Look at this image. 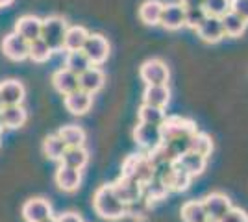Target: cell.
I'll use <instances>...</instances> for the list:
<instances>
[{
	"label": "cell",
	"mask_w": 248,
	"mask_h": 222,
	"mask_svg": "<svg viewBox=\"0 0 248 222\" xmlns=\"http://www.w3.org/2000/svg\"><path fill=\"white\" fill-rule=\"evenodd\" d=\"M65 148H67V145L63 143V139L58 133H52L43 141V154L52 161H62Z\"/></svg>",
	"instance_id": "32"
},
{
	"label": "cell",
	"mask_w": 248,
	"mask_h": 222,
	"mask_svg": "<svg viewBox=\"0 0 248 222\" xmlns=\"http://www.w3.org/2000/svg\"><path fill=\"white\" fill-rule=\"evenodd\" d=\"M93 209L104 221H123L126 204L119 200L111 183H104L93 192Z\"/></svg>",
	"instance_id": "1"
},
{
	"label": "cell",
	"mask_w": 248,
	"mask_h": 222,
	"mask_svg": "<svg viewBox=\"0 0 248 222\" xmlns=\"http://www.w3.org/2000/svg\"><path fill=\"white\" fill-rule=\"evenodd\" d=\"M137 117L139 122L143 124H154V126H161V122L165 120V109L163 107L148 106V104H141V107L137 109Z\"/></svg>",
	"instance_id": "31"
},
{
	"label": "cell",
	"mask_w": 248,
	"mask_h": 222,
	"mask_svg": "<svg viewBox=\"0 0 248 222\" xmlns=\"http://www.w3.org/2000/svg\"><path fill=\"white\" fill-rule=\"evenodd\" d=\"M41 26L43 19L35 17V15H22L15 22V32L21 37H24L28 43H31L41 37Z\"/></svg>",
	"instance_id": "18"
},
{
	"label": "cell",
	"mask_w": 248,
	"mask_h": 222,
	"mask_svg": "<svg viewBox=\"0 0 248 222\" xmlns=\"http://www.w3.org/2000/svg\"><path fill=\"white\" fill-rule=\"evenodd\" d=\"M230 10L248 22V0H230Z\"/></svg>",
	"instance_id": "39"
},
{
	"label": "cell",
	"mask_w": 248,
	"mask_h": 222,
	"mask_svg": "<svg viewBox=\"0 0 248 222\" xmlns=\"http://www.w3.org/2000/svg\"><path fill=\"white\" fill-rule=\"evenodd\" d=\"M82 52L87 56V59L91 61V65L100 67L109 58V43L100 33H89L85 43H83Z\"/></svg>",
	"instance_id": "5"
},
{
	"label": "cell",
	"mask_w": 248,
	"mask_h": 222,
	"mask_svg": "<svg viewBox=\"0 0 248 222\" xmlns=\"http://www.w3.org/2000/svg\"><path fill=\"white\" fill-rule=\"evenodd\" d=\"M52 54H54L52 52V48L46 44V43L43 41L41 37L30 43L28 58H30L31 61H35V63H45V61H48V59H50Z\"/></svg>",
	"instance_id": "35"
},
{
	"label": "cell",
	"mask_w": 248,
	"mask_h": 222,
	"mask_svg": "<svg viewBox=\"0 0 248 222\" xmlns=\"http://www.w3.org/2000/svg\"><path fill=\"white\" fill-rule=\"evenodd\" d=\"M170 102V89L169 85H146L143 93V104L165 109Z\"/></svg>",
	"instance_id": "22"
},
{
	"label": "cell",
	"mask_w": 248,
	"mask_h": 222,
	"mask_svg": "<svg viewBox=\"0 0 248 222\" xmlns=\"http://www.w3.org/2000/svg\"><path fill=\"white\" fill-rule=\"evenodd\" d=\"M139 76L146 85H167L170 78V71L161 59H146L139 67Z\"/></svg>",
	"instance_id": "6"
},
{
	"label": "cell",
	"mask_w": 248,
	"mask_h": 222,
	"mask_svg": "<svg viewBox=\"0 0 248 222\" xmlns=\"http://www.w3.org/2000/svg\"><path fill=\"white\" fill-rule=\"evenodd\" d=\"M207 17V13L204 8H191L186 10V26L191 30H197L198 26L204 22V19Z\"/></svg>",
	"instance_id": "37"
},
{
	"label": "cell",
	"mask_w": 248,
	"mask_h": 222,
	"mask_svg": "<svg viewBox=\"0 0 248 222\" xmlns=\"http://www.w3.org/2000/svg\"><path fill=\"white\" fill-rule=\"evenodd\" d=\"M132 137H134V141L139 147L145 148L146 152H150V150H154L155 147H159L161 141H163V139H161V128L154 126V124H143V122H139V124L134 128Z\"/></svg>",
	"instance_id": "9"
},
{
	"label": "cell",
	"mask_w": 248,
	"mask_h": 222,
	"mask_svg": "<svg viewBox=\"0 0 248 222\" xmlns=\"http://www.w3.org/2000/svg\"><path fill=\"white\" fill-rule=\"evenodd\" d=\"M169 192H170L169 187L161 180H157V178H152V180L146 181L145 185H143V198H146L152 206H154L155 202L165 200L167 196H169Z\"/></svg>",
	"instance_id": "29"
},
{
	"label": "cell",
	"mask_w": 248,
	"mask_h": 222,
	"mask_svg": "<svg viewBox=\"0 0 248 222\" xmlns=\"http://www.w3.org/2000/svg\"><path fill=\"white\" fill-rule=\"evenodd\" d=\"M26 89L19 80H4L0 82V102L2 106H19L24 102Z\"/></svg>",
	"instance_id": "15"
},
{
	"label": "cell",
	"mask_w": 248,
	"mask_h": 222,
	"mask_svg": "<svg viewBox=\"0 0 248 222\" xmlns=\"http://www.w3.org/2000/svg\"><path fill=\"white\" fill-rule=\"evenodd\" d=\"M69 28V22L60 15H50L46 19H43L41 26V39L52 48V52H60L63 50V39Z\"/></svg>",
	"instance_id": "3"
},
{
	"label": "cell",
	"mask_w": 248,
	"mask_h": 222,
	"mask_svg": "<svg viewBox=\"0 0 248 222\" xmlns=\"http://www.w3.org/2000/svg\"><path fill=\"white\" fill-rule=\"evenodd\" d=\"M87 35H89V32H87L83 26H69V28H67V33H65V39H63V50H65V52L82 50Z\"/></svg>",
	"instance_id": "26"
},
{
	"label": "cell",
	"mask_w": 248,
	"mask_h": 222,
	"mask_svg": "<svg viewBox=\"0 0 248 222\" xmlns=\"http://www.w3.org/2000/svg\"><path fill=\"white\" fill-rule=\"evenodd\" d=\"M0 118L4 122V130H19L28 120V111L19 106H2L0 107Z\"/></svg>",
	"instance_id": "19"
},
{
	"label": "cell",
	"mask_w": 248,
	"mask_h": 222,
	"mask_svg": "<svg viewBox=\"0 0 248 222\" xmlns=\"http://www.w3.org/2000/svg\"><path fill=\"white\" fill-rule=\"evenodd\" d=\"M28 50H30V43L17 32L8 33L2 39V52L11 61H24L28 58Z\"/></svg>",
	"instance_id": "8"
},
{
	"label": "cell",
	"mask_w": 248,
	"mask_h": 222,
	"mask_svg": "<svg viewBox=\"0 0 248 222\" xmlns=\"http://www.w3.org/2000/svg\"><path fill=\"white\" fill-rule=\"evenodd\" d=\"M220 22H222V30H224V37H241L243 33L247 32L248 22L239 17L237 13L230 10L226 11L222 17H220Z\"/></svg>",
	"instance_id": "23"
},
{
	"label": "cell",
	"mask_w": 248,
	"mask_h": 222,
	"mask_svg": "<svg viewBox=\"0 0 248 222\" xmlns=\"http://www.w3.org/2000/svg\"><path fill=\"white\" fill-rule=\"evenodd\" d=\"M43 222H56V217L52 215V217H48V219H45V221H43Z\"/></svg>",
	"instance_id": "43"
},
{
	"label": "cell",
	"mask_w": 248,
	"mask_h": 222,
	"mask_svg": "<svg viewBox=\"0 0 248 222\" xmlns=\"http://www.w3.org/2000/svg\"><path fill=\"white\" fill-rule=\"evenodd\" d=\"M195 32L198 33V37L204 43H218L224 39V30H222L220 17H213V15H207L204 22Z\"/></svg>",
	"instance_id": "17"
},
{
	"label": "cell",
	"mask_w": 248,
	"mask_h": 222,
	"mask_svg": "<svg viewBox=\"0 0 248 222\" xmlns=\"http://www.w3.org/2000/svg\"><path fill=\"white\" fill-rule=\"evenodd\" d=\"M60 163L67 165V167H73V169L83 170L89 163V152L83 147H67Z\"/></svg>",
	"instance_id": "24"
},
{
	"label": "cell",
	"mask_w": 248,
	"mask_h": 222,
	"mask_svg": "<svg viewBox=\"0 0 248 222\" xmlns=\"http://www.w3.org/2000/svg\"><path fill=\"white\" fill-rule=\"evenodd\" d=\"M202 206H204V209H206L207 221L209 222H220V219L233 207L230 196L224 194V192H218V191L206 194V196L202 198Z\"/></svg>",
	"instance_id": "7"
},
{
	"label": "cell",
	"mask_w": 248,
	"mask_h": 222,
	"mask_svg": "<svg viewBox=\"0 0 248 222\" xmlns=\"http://www.w3.org/2000/svg\"><path fill=\"white\" fill-rule=\"evenodd\" d=\"M159 128H161V139H163L161 143L178 137H193L198 132V126L195 120L180 115L165 117V120L161 122Z\"/></svg>",
	"instance_id": "4"
},
{
	"label": "cell",
	"mask_w": 248,
	"mask_h": 222,
	"mask_svg": "<svg viewBox=\"0 0 248 222\" xmlns=\"http://www.w3.org/2000/svg\"><path fill=\"white\" fill-rule=\"evenodd\" d=\"M121 176H130L145 185L146 181L154 178V167H152L150 159L146 158V154H130L123 161Z\"/></svg>",
	"instance_id": "2"
},
{
	"label": "cell",
	"mask_w": 248,
	"mask_h": 222,
	"mask_svg": "<svg viewBox=\"0 0 248 222\" xmlns=\"http://www.w3.org/2000/svg\"><path fill=\"white\" fill-rule=\"evenodd\" d=\"M0 107H2V102H0Z\"/></svg>",
	"instance_id": "45"
},
{
	"label": "cell",
	"mask_w": 248,
	"mask_h": 222,
	"mask_svg": "<svg viewBox=\"0 0 248 222\" xmlns=\"http://www.w3.org/2000/svg\"><path fill=\"white\" fill-rule=\"evenodd\" d=\"M63 104H65V109L71 115L82 117L87 111H91V107H93V95L91 93H85L82 89H76L73 93L65 95Z\"/></svg>",
	"instance_id": "12"
},
{
	"label": "cell",
	"mask_w": 248,
	"mask_h": 222,
	"mask_svg": "<svg viewBox=\"0 0 248 222\" xmlns=\"http://www.w3.org/2000/svg\"><path fill=\"white\" fill-rule=\"evenodd\" d=\"M220 222H248V213L239 209V207H232L230 211L220 219Z\"/></svg>",
	"instance_id": "38"
},
{
	"label": "cell",
	"mask_w": 248,
	"mask_h": 222,
	"mask_svg": "<svg viewBox=\"0 0 248 222\" xmlns=\"http://www.w3.org/2000/svg\"><path fill=\"white\" fill-rule=\"evenodd\" d=\"M176 165L182 167L186 172H189L193 178H197L200 174H204V170L207 169V158L189 150L184 156H180V158L176 159Z\"/></svg>",
	"instance_id": "21"
},
{
	"label": "cell",
	"mask_w": 248,
	"mask_h": 222,
	"mask_svg": "<svg viewBox=\"0 0 248 222\" xmlns=\"http://www.w3.org/2000/svg\"><path fill=\"white\" fill-rule=\"evenodd\" d=\"M207 222H209V221H207Z\"/></svg>",
	"instance_id": "46"
},
{
	"label": "cell",
	"mask_w": 248,
	"mask_h": 222,
	"mask_svg": "<svg viewBox=\"0 0 248 222\" xmlns=\"http://www.w3.org/2000/svg\"><path fill=\"white\" fill-rule=\"evenodd\" d=\"M159 24L170 32L184 28L186 26V8L182 4H165L163 11H161Z\"/></svg>",
	"instance_id": "14"
},
{
	"label": "cell",
	"mask_w": 248,
	"mask_h": 222,
	"mask_svg": "<svg viewBox=\"0 0 248 222\" xmlns=\"http://www.w3.org/2000/svg\"><path fill=\"white\" fill-rule=\"evenodd\" d=\"M111 187H113L115 194L119 196V200L124 202V204H130V202L143 196V183H139L130 176H119L111 183Z\"/></svg>",
	"instance_id": "11"
},
{
	"label": "cell",
	"mask_w": 248,
	"mask_h": 222,
	"mask_svg": "<svg viewBox=\"0 0 248 222\" xmlns=\"http://www.w3.org/2000/svg\"><path fill=\"white\" fill-rule=\"evenodd\" d=\"M4 132V122H2V118H0V133Z\"/></svg>",
	"instance_id": "44"
},
{
	"label": "cell",
	"mask_w": 248,
	"mask_h": 222,
	"mask_svg": "<svg viewBox=\"0 0 248 222\" xmlns=\"http://www.w3.org/2000/svg\"><path fill=\"white\" fill-rule=\"evenodd\" d=\"M163 6L165 4L161 0H146V2H143L141 8H139V19H141V22H145L146 26L159 24Z\"/></svg>",
	"instance_id": "25"
},
{
	"label": "cell",
	"mask_w": 248,
	"mask_h": 222,
	"mask_svg": "<svg viewBox=\"0 0 248 222\" xmlns=\"http://www.w3.org/2000/svg\"><path fill=\"white\" fill-rule=\"evenodd\" d=\"M58 135L63 139V143L67 147H83L85 145V130L82 126H76V124H67V126H62Z\"/></svg>",
	"instance_id": "30"
},
{
	"label": "cell",
	"mask_w": 248,
	"mask_h": 222,
	"mask_svg": "<svg viewBox=\"0 0 248 222\" xmlns=\"http://www.w3.org/2000/svg\"><path fill=\"white\" fill-rule=\"evenodd\" d=\"M13 0H0V8H8Z\"/></svg>",
	"instance_id": "42"
},
{
	"label": "cell",
	"mask_w": 248,
	"mask_h": 222,
	"mask_svg": "<svg viewBox=\"0 0 248 222\" xmlns=\"http://www.w3.org/2000/svg\"><path fill=\"white\" fill-rule=\"evenodd\" d=\"M54 181L63 192H74L82 185V170L67 167L62 163L56 170V174H54Z\"/></svg>",
	"instance_id": "13"
},
{
	"label": "cell",
	"mask_w": 248,
	"mask_h": 222,
	"mask_svg": "<svg viewBox=\"0 0 248 222\" xmlns=\"http://www.w3.org/2000/svg\"><path fill=\"white\" fill-rule=\"evenodd\" d=\"M213 148H215L213 137L207 135V133L197 132V133L191 137V145H189V150H191V152H197V154L209 159V156L213 154Z\"/></svg>",
	"instance_id": "33"
},
{
	"label": "cell",
	"mask_w": 248,
	"mask_h": 222,
	"mask_svg": "<svg viewBox=\"0 0 248 222\" xmlns=\"http://www.w3.org/2000/svg\"><path fill=\"white\" fill-rule=\"evenodd\" d=\"M21 215L24 222H43L45 219L52 217V206L46 198H30L22 204Z\"/></svg>",
	"instance_id": "10"
},
{
	"label": "cell",
	"mask_w": 248,
	"mask_h": 222,
	"mask_svg": "<svg viewBox=\"0 0 248 222\" xmlns=\"http://www.w3.org/2000/svg\"><path fill=\"white\" fill-rule=\"evenodd\" d=\"M180 219L182 222H207V215L202 206V200H187L180 207Z\"/></svg>",
	"instance_id": "28"
},
{
	"label": "cell",
	"mask_w": 248,
	"mask_h": 222,
	"mask_svg": "<svg viewBox=\"0 0 248 222\" xmlns=\"http://www.w3.org/2000/svg\"><path fill=\"white\" fill-rule=\"evenodd\" d=\"M65 67L74 74H80L83 71H87L91 67V61L87 59V56L82 52V50H76V52H67V58H65Z\"/></svg>",
	"instance_id": "34"
},
{
	"label": "cell",
	"mask_w": 248,
	"mask_h": 222,
	"mask_svg": "<svg viewBox=\"0 0 248 222\" xmlns=\"http://www.w3.org/2000/svg\"><path fill=\"white\" fill-rule=\"evenodd\" d=\"M52 85L54 89L60 93V95H69L76 89H80V84H78V74L71 73L67 67L63 69H58L56 73L52 74Z\"/></svg>",
	"instance_id": "20"
},
{
	"label": "cell",
	"mask_w": 248,
	"mask_h": 222,
	"mask_svg": "<svg viewBox=\"0 0 248 222\" xmlns=\"http://www.w3.org/2000/svg\"><path fill=\"white\" fill-rule=\"evenodd\" d=\"M191 183H193V176L174 163V169H172V172L169 174V178L165 181L169 191H172V192H184V191H187L191 187Z\"/></svg>",
	"instance_id": "27"
},
{
	"label": "cell",
	"mask_w": 248,
	"mask_h": 222,
	"mask_svg": "<svg viewBox=\"0 0 248 222\" xmlns=\"http://www.w3.org/2000/svg\"><path fill=\"white\" fill-rule=\"evenodd\" d=\"M78 84H80V89L85 91V93H98L100 89L104 87L106 84V74L100 67H96V65H91L87 71H83L80 76H78Z\"/></svg>",
	"instance_id": "16"
},
{
	"label": "cell",
	"mask_w": 248,
	"mask_h": 222,
	"mask_svg": "<svg viewBox=\"0 0 248 222\" xmlns=\"http://www.w3.org/2000/svg\"><path fill=\"white\" fill-rule=\"evenodd\" d=\"M56 222H83V219H82V215H78V213H74V211H69V213L58 215V217H56Z\"/></svg>",
	"instance_id": "40"
},
{
	"label": "cell",
	"mask_w": 248,
	"mask_h": 222,
	"mask_svg": "<svg viewBox=\"0 0 248 222\" xmlns=\"http://www.w3.org/2000/svg\"><path fill=\"white\" fill-rule=\"evenodd\" d=\"M207 15L222 17L226 11H230V0H204V6Z\"/></svg>",
	"instance_id": "36"
},
{
	"label": "cell",
	"mask_w": 248,
	"mask_h": 222,
	"mask_svg": "<svg viewBox=\"0 0 248 222\" xmlns=\"http://www.w3.org/2000/svg\"><path fill=\"white\" fill-rule=\"evenodd\" d=\"M180 4L186 10H191V8H202L204 6V0H180Z\"/></svg>",
	"instance_id": "41"
}]
</instances>
